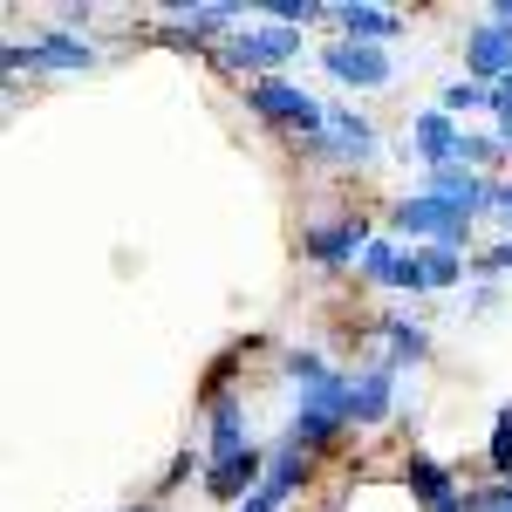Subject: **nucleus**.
<instances>
[{"label": "nucleus", "instance_id": "cd10ccee", "mask_svg": "<svg viewBox=\"0 0 512 512\" xmlns=\"http://www.w3.org/2000/svg\"><path fill=\"white\" fill-rule=\"evenodd\" d=\"M506 219H512V178H506Z\"/></svg>", "mask_w": 512, "mask_h": 512}, {"label": "nucleus", "instance_id": "9b49d317", "mask_svg": "<svg viewBox=\"0 0 512 512\" xmlns=\"http://www.w3.org/2000/svg\"><path fill=\"white\" fill-rule=\"evenodd\" d=\"M458 137H465V130H458V117H451L444 103L410 117V151L424 158V171H437V164H458Z\"/></svg>", "mask_w": 512, "mask_h": 512}, {"label": "nucleus", "instance_id": "4468645a", "mask_svg": "<svg viewBox=\"0 0 512 512\" xmlns=\"http://www.w3.org/2000/svg\"><path fill=\"white\" fill-rule=\"evenodd\" d=\"M205 444H212V458H233V451H253L246 444V403L233 390L205 396Z\"/></svg>", "mask_w": 512, "mask_h": 512}, {"label": "nucleus", "instance_id": "9d476101", "mask_svg": "<svg viewBox=\"0 0 512 512\" xmlns=\"http://www.w3.org/2000/svg\"><path fill=\"white\" fill-rule=\"evenodd\" d=\"M301 485H308V451H294V444H274V451H267V485H260V492H253V499H246L239 512H280L287 499H294V492H301Z\"/></svg>", "mask_w": 512, "mask_h": 512}, {"label": "nucleus", "instance_id": "ddd939ff", "mask_svg": "<svg viewBox=\"0 0 512 512\" xmlns=\"http://www.w3.org/2000/svg\"><path fill=\"white\" fill-rule=\"evenodd\" d=\"M403 485H410V499H417L424 512H465V492H458V485H451V472H444L437 458H424V451H410Z\"/></svg>", "mask_w": 512, "mask_h": 512}, {"label": "nucleus", "instance_id": "393cba45", "mask_svg": "<svg viewBox=\"0 0 512 512\" xmlns=\"http://www.w3.org/2000/svg\"><path fill=\"white\" fill-rule=\"evenodd\" d=\"M396 287L424 294V267H417V246H403V267H396Z\"/></svg>", "mask_w": 512, "mask_h": 512}, {"label": "nucleus", "instance_id": "0eeeda50", "mask_svg": "<svg viewBox=\"0 0 512 512\" xmlns=\"http://www.w3.org/2000/svg\"><path fill=\"white\" fill-rule=\"evenodd\" d=\"M321 69H328L335 82H349V89H383V82L396 76L390 48H376V41H342V35L321 48Z\"/></svg>", "mask_w": 512, "mask_h": 512}, {"label": "nucleus", "instance_id": "6ab92c4d", "mask_svg": "<svg viewBox=\"0 0 512 512\" xmlns=\"http://www.w3.org/2000/svg\"><path fill=\"white\" fill-rule=\"evenodd\" d=\"M383 335H390V362H424L431 355V335L417 321H383Z\"/></svg>", "mask_w": 512, "mask_h": 512}, {"label": "nucleus", "instance_id": "20e7f679", "mask_svg": "<svg viewBox=\"0 0 512 512\" xmlns=\"http://www.w3.org/2000/svg\"><path fill=\"white\" fill-rule=\"evenodd\" d=\"M294 55H301V28H280V21H267V14L246 21L239 35H226V48H219L226 69H260V76L280 69V62H294Z\"/></svg>", "mask_w": 512, "mask_h": 512}, {"label": "nucleus", "instance_id": "2eb2a0df", "mask_svg": "<svg viewBox=\"0 0 512 512\" xmlns=\"http://www.w3.org/2000/svg\"><path fill=\"white\" fill-rule=\"evenodd\" d=\"M335 14V28H342V41H383L390 35H403V14L396 7H369V0H342V7H328Z\"/></svg>", "mask_w": 512, "mask_h": 512}, {"label": "nucleus", "instance_id": "aec40b11", "mask_svg": "<svg viewBox=\"0 0 512 512\" xmlns=\"http://www.w3.org/2000/svg\"><path fill=\"white\" fill-rule=\"evenodd\" d=\"M444 110H451V117H458V110H492V89L472 82V76H451L444 82Z\"/></svg>", "mask_w": 512, "mask_h": 512}, {"label": "nucleus", "instance_id": "423d86ee", "mask_svg": "<svg viewBox=\"0 0 512 512\" xmlns=\"http://www.w3.org/2000/svg\"><path fill=\"white\" fill-rule=\"evenodd\" d=\"M0 62H7V69H89L96 48H89L76 28H48V35H35V41H7Z\"/></svg>", "mask_w": 512, "mask_h": 512}, {"label": "nucleus", "instance_id": "f257e3e1", "mask_svg": "<svg viewBox=\"0 0 512 512\" xmlns=\"http://www.w3.org/2000/svg\"><path fill=\"white\" fill-rule=\"evenodd\" d=\"M349 390H355L349 376H328L321 390H301V410H294V424H287V444H294V451H308V458H315V451H328V444L355 424Z\"/></svg>", "mask_w": 512, "mask_h": 512}, {"label": "nucleus", "instance_id": "5701e85b", "mask_svg": "<svg viewBox=\"0 0 512 512\" xmlns=\"http://www.w3.org/2000/svg\"><path fill=\"white\" fill-rule=\"evenodd\" d=\"M287 376H294L301 390H321V383H328L335 369H328V362H321L315 349H287Z\"/></svg>", "mask_w": 512, "mask_h": 512}, {"label": "nucleus", "instance_id": "a211bd4d", "mask_svg": "<svg viewBox=\"0 0 512 512\" xmlns=\"http://www.w3.org/2000/svg\"><path fill=\"white\" fill-rule=\"evenodd\" d=\"M396 267H403V246H396V239H376V246L362 253V267H355V274L369 280V287H396Z\"/></svg>", "mask_w": 512, "mask_h": 512}, {"label": "nucleus", "instance_id": "dca6fc26", "mask_svg": "<svg viewBox=\"0 0 512 512\" xmlns=\"http://www.w3.org/2000/svg\"><path fill=\"white\" fill-rule=\"evenodd\" d=\"M349 410L355 424H383L390 417V383H396V362H376V369H362V376H349Z\"/></svg>", "mask_w": 512, "mask_h": 512}, {"label": "nucleus", "instance_id": "b1692460", "mask_svg": "<svg viewBox=\"0 0 512 512\" xmlns=\"http://www.w3.org/2000/svg\"><path fill=\"white\" fill-rule=\"evenodd\" d=\"M465 512H512V478H499V485H478V492H465Z\"/></svg>", "mask_w": 512, "mask_h": 512}, {"label": "nucleus", "instance_id": "c85d7f7f", "mask_svg": "<svg viewBox=\"0 0 512 512\" xmlns=\"http://www.w3.org/2000/svg\"><path fill=\"white\" fill-rule=\"evenodd\" d=\"M137 512H158V506H137Z\"/></svg>", "mask_w": 512, "mask_h": 512}, {"label": "nucleus", "instance_id": "7ed1b4c3", "mask_svg": "<svg viewBox=\"0 0 512 512\" xmlns=\"http://www.w3.org/2000/svg\"><path fill=\"white\" fill-rule=\"evenodd\" d=\"M246 110L280 123V130H301V137H321L328 130V103H315L301 82H287V76H260L246 89Z\"/></svg>", "mask_w": 512, "mask_h": 512}, {"label": "nucleus", "instance_id": "a878e982", "mask_svg": "<svg viewBox=\"0 0 512 512\" xmlns=\"http://www.w3.org/2000/svg\"><path fill=\"white\" fill-rule=\"evenodd\" d=\"M506 267H512V239H499V246L478 253V274H506Z\"/></svg>", "mask_w": 512, "mask_h": 512}, {"label": "nucleus", "instance_id": "f3484780", "mask_svg": "<svg viewBox=\"0 0 512 512\" xmlns=\"http://www.w3.org/2000/svg\"><path fill=\"white\" fill-rule=\"evenodd\" d=\"M417 267H424V294H431V287H458V280H465V253H451V246H417Z\"/></svg>", "mask_w": 512, "mask_h": 512}, {"label": "nucleus", "instance_id": "bb28decb", "mask_svg": "<svg viewBox=\"0 0 512 512\" xmlns=\"http://www.w3.org/2000/svg\"><path fill=\"white\" fill-rule=\"evenodd\" d=\"M492 110H512V76L499 82V89H492Z\"/></svg>", "mask_w": 512, "mask_h": 512}, {"label": "nucleus", "instance_id": "412c9836", "mask_svg": "<svg viewBox=\"0 0 512 512\" xmlns=\"http://www.w3.org/2000/svg\"><path fill=\"white\" fill-rule=\"evenodd\" d=\"M485 458H492V472L512 478V403H499V417H492V444H485Z\"/></svg>", "mask_w": 512, "mask_h": 512}, {"label": "nucleus", "instance_id": "f8f14e48", "mask_svg": "<svg viewBox=\"0 0 512 512\" xmlns=\"http://www.w3.org/2000/svg\"><path fill=\"white\" fill-rule=\"evenodd\" d=\"M260 485H267V451H260V444H253V451H233V458H212V465H205V492H212V499H239V492L253 499Z\"/></svg>", "mask_w": 512, "mask_h": 512}, {"label": "nucleus", "instance_id": "6e6552de", "mask_svg": "<svg viewBox=\"0 0 512 512\" xmlns=\"http://www.w3.org/2000/svg\"><path fill=\"white\" fill-rule=\"evenodd\" d=\"M465 76L472 82H499L512 76V28H499L492 14L485 21H472V35H465Z\"/></svg>", "mask_w": 512, "mask_h": 512}, {"label": "nucleus", "instance_id": "f03ea898", "mask_svg": "<svg viewBox=\"0 0 512 512\" xmlns=\"http://www.w3.org/2000/svg\"><path fill=\"white\" fill-rule=\"evenodd\" d=\"M390 226L410 239V246H451V253H465V246H472V226H478V219L465 212V205H451V198L410 192V198H403V205L390 212Z\"/></svg>", "mask_w": 512, "mask_h": 512}, {"label": "nucleus", "instance_id": "39448f33", "mask_svg": "<svg viewBox=\"0 0 512 512\" xmlns=\"http://www.w3.org/2000/svg\"><path fill=\"white\" fill-rule=\"evenodd\" d=\"M308 158H328V164H355V171H369L376 164V123L362 117V110H328V130L308 137Z\"/></svg>", "mask_w": 512, "mask_h": 512}, {"label": "nucleus", "instance_id": "4be33fe9", "mask_svg": "<svg viewBox=\"0 0 512 512\" xmlns=\"http://www.w3.org/2000/svg\"><path fill=\"white\" fill-rule=\"evenodd\" d=\"M260 7H267V21H280V28H308V21L328 14L321 0H260Z\"/></svg>", "mask_w": 512, "mask_h": 512}, {"label": "nucleus", "instance_id": "1a4fd4ad", "mask_svg": "<svg viewBox=\"0 0 512 512\" xmlns=\"http://www.w3.org/2000/svg\"><path fill=\"white\" fill-rule=\"evenodd\" d=\"M369 246L376 239H369L362 219H321V226H308V260L315 267H362Z\"/></svg>", "mask_w": 512, "mask_h": 512}]
</instances>
